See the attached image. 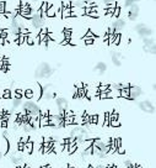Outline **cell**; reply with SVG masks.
I'll return each mask as SVG.
<instances>
[{
	"label": "cell",
	"mask_w": 156,
	"mask_h": 168,
	"mask_svg": "<svg viewBox=\"0 0 156 168\" xmlns=\"http://www.w3.org/2000/svg\"><path fill=\"white\" fill-rule=\"evenodd\" d=\"M25 42H26L27 45H30V46L34 45V40H33V37L31 36V32H30L28 35H25Z\"/></svg>",
	"instance_id": "obj_16"
},
{
	"label": "cell",
	"mask_w": 156,
	"mask_h": 168,
	"mask_svg": "<svg viewBox=\"0 0 156 168\" xmlns=\"http://www.w3.org/2000/svg\"><path fill=\"white\" fill-rule=\"evenodd\" d=\"M135 30L139 32V35L145 36V37H149V36L151 35V30H150L149 27H146L145 25H143V24L136 25V26H135Z\"/></svg>",
	"instance_id": "obj_5"
},
{
	"label": "cell",
	"mask_w": 156,
	"mask_h": 168,
	"mask_svg": "<svg viewBox=\"0 0 156 168\" xmlns=\"http://www.w3.org/2000/svg\"><path fill=\"white\" fill-rule=\"evenodd\" d=\"M63 35L65 37V40H70L71 39V30H64Z\"/></svg>",
	"instance_id": "obj_27"
},
{
	"label": "cell",
	"mask_w": 156,
	"mask_h": 168,
	"mask_svg": "<svg viewBox=\"0 0 156 168\" xmlns=\"http://www.w3.org/2000/svg\"><path fill=\"white\" fill-rule=\"evenodd\" d=\"M57 106L59 110H65L67 109V100L64 98H57Z\"/></svg>",
	"instance_id": "obj_9"
},
{
	"label": "cell",
	"mask_w": 156,
	"mask_h": 168,
	"mask_svg": "<svg viewBox=\"0 0 156 168\" xmlns=\"http://www.w3.org/2000/svg\"><path fill=\"white\" fill-rule=\"evenodd\" d=\"M24 152L26 153H32L33 152V142L30 140L25 143V147H24Z\"/></svg>",
	"instance_id": "obj_10"
},
{
	"label": "cell",
	"mask_w": 156,
	"mask_h": 168,
	"mask_svg": "<svg viewBox=\"0 0 156 168\" xmlns=\"http://www.w3.org/2000/svg\"><path fill=\"white\" fill-rule=\"evenodd\" d=\"M109 114H111V113H106V114H105V121H103L102 125L106 126V127L109 126Z\"/></svg>",
	"instance_id": "obj_25"
},
{
	"label": "cell",
	"mask_w": 156,
	"mask_h": 168,
	"mask_svg": "<svg viewBox=\"0 0 156 168\" xmlns=\"http://www.w3.org/2000/svg\"><path fill=\"white\" fill-rule=\"evenodd\" d=\"M21 104V99H14V108H17Z\"/></svg>",
	"instance_id": "obj_35"
},
{
	"label": "cell",
	"mask_w": 156,
	"mask_h": 168,
	"mask_svg": "<svg viewBox=\"0 0 156 168\" xmlns=\"http://www.w3.org/2000/svg\"><path fill=\"white\" fill-rule=\"evenodd\" d=\"M24 147H25V143H22L21 141L17 143V150L20 151V152H24Z\"/></svg>",
	"instance_id": "obj_33"
},
{
	"label": "cell",
	"mask_w": 156,
	"mask_h": 168,
	"mask_svg": "<svg viewBox=\"0 0 156 168\" xmlns=\"http://www.w3.org/2000/svg\"><path fill=\"white\" fill-rule=\"evenodd\" d=\"M143 90L139 88V87H135V85H130L129 87V100H134L138 97L141 95Z\"/></svg>",
	"instance_id": "obj_2"
},
{
	"label": "cell",
	"mask_w": 156,
	"mask_h": 168,
	"mask_svg": "<svg viewBox=\"0 0 156 168\" xmlns=\"http://www.w3.org/2000/svg\"><path fill=\"white\" fill-rule=\"evenodd\" d=\"M109 125L113 126V127H119L121 126V122H119V120H111L109 121Z\"/></svg>",
	"instance_id": "obj_29"
},
{
	"label": "cell",
	"mask_w": 156,
	"mask_h": 168,
	"mask_svg": "<svg viewBox=\"0 0 156 168\" xmlns=\"http://www.w3.org/2000/svg\"><path fill=\"white\" fill-rule=\"evenodd\" d=\"M86 88H80V89H76L75 94H74V99H84L86 95Z\"/></svg>",
	"instance_id": "obj_7"
},
{
	"label": "cell",
	"mask_w": 156,
	"mask_h": 168,
	"mask_svg": "<svg viewBox=\"0 0 156 168\" xmlns=\"http://www.w3.org/2000/svg\"><path fill=\"white\" fill-rule=\"evenodd\" d=\"M139 106H140V109H143L144 111H146V113H152V111H154V106L149 101H143V103H140Z\"/></svg>",
	"instance_id": "obj_8"
},
{
	"label": "cell",
	"mask_w": 156,
	"mask_h": 168,
	"mask_svg": "<svg viewBox=\"0 0 156 168\" xmlns=\"http://www.w3.org/2000/svg\"><path fill=\"white\" fill-rule=\"evenodd\" d=\"M75 87H76V89H80V88H85L84 83H81V82H80V83H76V85H75Z\"/></svg>",
	"instance_id": "obj_38"
},
{
	"label": "cell",
	"mask_w": 156,
	"mask_h": 168,
	"mask_svg": "<svg viewBox=\"0 0 156 168\" xmlns=\"http://www.w3.org/2000/svg\"><path fill=\"white\" fill-rule=\"evenodd\" d=\"M119 97L121 98H124V99H129V87L122 88L119 90Z\"/></svg>",
	"instance_id": "obj_11"
},
{
	"label": "cell",
	"mask_w": 156,
	"mask_h": 168,
	"mask_svg": "<svg viewBox=\"0 0 156 168\" xmlns=\"http://www.w3.org/2000/svg\"><path fill=\"white\" fill-rule=\"evenodd\" d=\"M97 120H99V115H96V114L91 115V124L92 125H96L97 124Z\"/></svg>",
	"instance_id": "obj_31"
},
{
	"label": "cell",
	"mask_w": 156,
	"mask_h": 168,
	"mask_svg": "<svg viewBox=\"0 0 156 168\" xmlns=\"http://www.w3.org/2000/svg\"><path fill=\"white\" fill-rule=\"evenodd\" d=\"M85 37H89V39H93V40H95L97 36H96V35H95V33H93L91 30H87V31H86V35H85Z\"/></svg>",
	"instance_id": "obj_26"
},
{
	"label": "cell",
	"mask_w": 156,
	"mask_h": 168,
	"mask_svg": "<svg viewBox=\"0 0 156 168\" xmlns=\"http://www.w3.org/2000/svg\"><path fill=\"white\" fill-rule=\"evenodd\" d=\"M55 15H57V12H55L54 6H53L52 4H48V9H47V12H46V16L53 17V16H55Z\"/></svg>",
	"instance_id": "obj_12"
},
{
	"label": "cell",
	"mask_w": 156,
	"mask_h": 168,
	"mask_svg": "<svg viewBox=\"0 0 156 168\" xmlns=\"http://www.w3.org/2000/svg\"><path fill=\"white\" fill-rule=\"evenodd\" d=\"M134 2H135V3H136V2H140V0H134Z\"/></svg>",
	"instance_id": "obj_42"
},
{
	"label": "cell",
	"mask_w": 156,
	"mask_h": 168,
	"mask_svg": "<svg viewBox=\"0 0 156 168\" xmlns=\"http://www.w3.org/2000/svg\"><path fill=\"white\" fill-rule=\"evenodd\" d=\"M24 97H26L27 99H33L34 98V90L33 89H26V90H24Z\"/></svg>",
	"instance_id": "obj_13"
},
{
	"label": "cell",
	"mask_w": 156,
	"mask_h": 168,
	"mask_svg": "<svg viewBox=\"0 0 156 168\" xmlns=\"http://www.w3.org/2000/svg\"><path fill=\"white\" fill-rule=\"evenodd\" d=\"M8 120H4V119H2L0 120V125H2V127H4V129H6L8 127Z\"/></svg>",
	"instance_id": "obj_34"
},
{
	"label": "cell",
	"mask_w": 156,
	"mask_h": 168,
	"mask_svg": "<svg viewBox=\"0 0 156 168\" xmlns=\"http://www.w3.org/2000/svg\"><path fill=\"white\" fill-rule=\"evenodd\" d=\"M96 70H100V72H105L106 70V64L103 62H100V63H97V66L95 67Z\"/></svg>",
	"instance_id": "obj_20"
},
{
	"label": "cell",
	"mask_w": 156,
	"mask_h": 168,
	"mask_svg": "<svg viewBox=\"0 0 156 168\" xmlns=\"http://www.w3.org/2000/svg\"><path fill=\"white\" fill-rule=\"evenodd\" d=\"M24 98V90L16 89L15 90V99H22Z\"/></svg>",
	"instance_id": "obj_19"
},
{
	"label": "cell",
	"mask_w": 156,
	"mask_h": 168,
	"mask_svg": "<svg viewBox=\"0 0 156 168\" xmlns=\"http://www.w3.org/2000/svg\"><path fill=\"white\" fill-rule=\"evenodd\" d=\"M54 72V69H50V67L47 63H42L38 69L36 70V76L37 77H41V78H48L52 76V73Z\"/></svg>",
	"instance_id": "obj_1"
},
{
	"label": "cell",
	"mask_w": 156,
	"mask_h": 168,
	"mask_svg": "<svg viewBox=\"0 0 156 168\" xmlns=\"http://www.w3.org/2000/svg\"><path fill=\"white\" fill-rule=\"evenodd\" d=\"M0 98H2V94H0Z\"/></svg>",
	"instance_id": "obj_44"
},
{
	"label": "cell",
	"mask_w": 156,
	"mask_h": 168,
	"mask_svg": "<svg viewBox=\"0 0 156 168\" xmlns=\"http://www.w3.org/2000/svg\"><path fill=\"white\" fill-rule=\"evenodd\" d=\"M144 45H145V46H144L145 52H151V53L155 52V42H154L152 39L145 37V39H144Z\"/></svg>",
	"instance_id": "obj_4"
},
{
	"label": "cell",
	"mask_w": 156,
	"mask_h": 168,
	"mask_svg": "<svg viewBox=\"0 0 156 168\" xmlns=\"http://www.w3.org/2000/svg\"><path fill=\"white\" fill-rule=\"evenodd\" d=\"M112 61H113V63H114V66H121V61H119V53H113V56H112Z\"/></svg>",
	"instance_id": "obj_15"
},
{
	"label": "cell",
	"mask_w": 156,
	"mask_h": 168,
	"mask_svg": "<svg viewBox=\"0 0 156 168\" xmlns=\"http://www.w3.org/2000/svg\"><path fill=\"white\" fill-rule=\"evenodd\" d=\"M84 143H85V147H90L93 143V139H87V140L84 141Z\"/></svg>",
	"instance_id": "obj_32"
},
{
	"label": "cell",
	"mask_w": 156,
	"mask_h": 168,
	"mask_svg": "<svg viewBox=\"0 0 156 168\" xmlns=\"http://www.w3.org/2000/svg\"><path fill=\"white\" fill-rule=\"evenodd\" d=\"M134 3H135L134 0H125V6H127V8H129V6H130V5H133Z\"/></svg>",
	"instance_id": "obj_37"
},
{
	"label": "cell",
	"mask_w": 156,
	"mask_h": 168,
	"mask_svg": "<svg viewBox=\"0 0 156 168\" xmlns=\"http://www.w3.org/2000/svg\"><path fill=\"white\" fill-rule=\"evenodd\" d=\"M6 10V3L5 2H0V14H4Z\"/></svg>",
	"instance_id": "obj_30"
},
{
	"label": "cell",
	"mask_w": 156,
	"mask_h": 168,
	"mask_svg": "<svg viewBox=\"0 0 156 168\" xmlns=\"http://www.w3.org/2000/svg\"><path fill=\"white\" fill-rule=\"evenodd\" d=\"M97 90H99L100 93H102V91H108V90H109V84H102V85H100L99 88H97Z\"/></svg>",
	"instance_id": "obj_22"
},
{
	"label": "cell",
	"mask_w": 156,
	"mask_h": 168,
	"mask_svg": "<svg viewBox=\"0 0 156 168\" xmlns=\"http://www.w3.org/2000/svg\"><path fill=\"white\" fill-rule=\"evenodd\" d=\"M77 148H79V145H77L76 142H74V143L69 145V148H68V152H69V155L75 153V152L77 151Z\"/></svg>",
	"instance_id": "obj_14"
},
{
	"label": "cell",
	"mask_w": 156,
	"mask_h": 168,
	"mask_svg": "<svg viewBox=\"0 0 156 168\" xmlns=\"http://www.w3.org/2000/svg\"><path fill=\"white\" fill-rule=\"evenodd\" d=\"M133 167H134V168H143L141 164H135V166H133Z\"/></svg>",
	"instance_id": "obj_41"
},
{
	"label": "cell",
	"mask_w": 156,
	"mask_h": 168,
	"mask_svg": "<svg viewBox=\"0 0 156 168\" xmlns=\"http://www.w3.org/2000/svg\"><path fill=\"white\" fill-rule=\"evenodd\" d=\"M11 97H12V94H11V90H9V89L4 90V93L2 94V98H4V99H11Z\"/></svg>",
	"instance_id": "obj_21"
},
{
	"label": "cell",
	"mask_w": 156,
	"mask_h": 168,
	"mask_svg": "<svg viewBox=\"0 0 156 168\" xmlns=\"http://www.w3.org/2000/svg\"><path fill=\"white\" fill-rule=\"evenodd\" d=\"M103 2H105L106 4H112V3L114 2V0H103Z\"/></svg>",
	"instance_id": "obj_40"
},
{
	"label": "cell",
	"mask_w": 156,
	"mask_h": 168,
	"mask_svg": "<svg viewBox=\"0 0 156 168\" xmlns=\"http://www.w3.org/2000/svg\"><path fill=\"white\" fill-rule=\"evenodd\" d=\"M83 40H84V43L86 46H90V45H93V39H89V37H83Z\"/></svg>",
	"instance_id": "obj_24"
},
{
	"label": "cell",
	"mask_w": 156,
	"mask_h": 168,
	"mask_svg": "<svg viewBox=\"0 0 156 168\" xmlns=\"http://www.w3.org/2000/svg\"><path fill=\"white\" fill-rule=\"evenodd\" d=\"M115 146H117V147L123 146V143H122V139H121V137H119V139H115Z\"/></svg>",
	"instance_id": "obj_36"
},
{
	"label": "cell",
	"mask_w": 156,
	"mask_h": 168,
	"mask_svg": "<svg viewBox=\"0 0 156 168\" xmlns=\"http://www.w3.org/2000/svg\"><path fill=\"white\" fill-rule=\"evenodd\" d=\"M16 168H21V167H20V166H17V167H16Z\"/></svg>",
	"instance_id": "obj_43"
},
{
	"label": "cell",
	"mask_w": 156,
	"mask_h": 168,
	"mask_svg": "<svg viewBox=\"0 0 156 168\" xmlns=\"http://www.w3.org/2000/svg\"><path fill=\"white\" fill-rule=\"evenodd\" d=\"M121 40H122V35H121V32H117V33H115V37H114V40H113V43H112V45H115V46H118V43L121 42Z\"/></svg>",
	"instance_id": "obj_18"
},
{
	"label": "cell",
	"mask_w": 156,
	"mask_h": 168,
	"mask_svg": "<svg viewBox=\"0 0 156 168\" xmlns=\"http://www.w3.org/2000/svg\"><path fill=\"white\" fill-rule=\"evenodd\" d=\"M115 153H118V155H125V150H124V147H123V146H119V147H117V150H115Z\"/></svg>",
	"instance_id": "obj_28"
},
{
	"label": "cell",
	"mask_w": 156,
	"mask_h": 168,
	"mask_svg": "<svg viewBox=\"0 0 156 168\" xmlns=\"http://www.w3.org/2000/svg\"><path fill=\"white\" fill-rule=\"evenodd\" d=\"M138 15H139V6L135 5V4L130 5L129 6V10H128V17H129V20L134 21L135 19L138 17Z\"/></svg>",
	"instance_id": "obj_3"
},
{
	"label": "cell",
	"mask_w": 156,
	"mask_h": 168,
	"mask_svg": "<svg viewBox=\"0 0 156 168\" xmlns=\"http://www.w3.org/2000/svg\"><path fill=\"white\" fill-rule=\"evenodd\" d=\"M121 11H122V9H121V6H119V4H117V6L114 8V11H113V15H112V16H114L115 19H119V15H121Z\"/></svg>",
	"instance_id": "obj_17"
},
{
	"label": "cell",
	"mask_w": 156,
	"mask_h": 168,
	"mask_svg": "<svg viewBox=\"0 0 156 168\" xmlns=\"http://www.w3.org/2000/svg\"><path fill=\"white\" fill-rule=\"evenodd\" d=\"M91 155H92V146L86 147L85 151H84V157H87V156H91Z\"/></svg>",
	"instance_id": "obj_23"
},
{
	"label": "cell",
	"mask_w": 156,
	"mask_h": 168,
	"mask_svg": "<svg viewBox=\"0 0 156 168\" xmlns=\"http://www.w3.org/2000/svg\"><path fill=\"white\" fill-rule=\"evenodd\" d=\"M62 46H67V45H70V40H64V41H62V43H60Z\"/></svg>",
	"instance_id": "obj_39"
},
{
	"label": "cell",
	"mask_w": 156,
	"mask_h": 168,
	"mask_svg": "<svg viewBox=\"0 0 156 168\" xmlns=\"http://www.w3.org/2000/svg\"><path fill=\"white\" fill-rule=\"evenodd\" d=\"M112 27L115 30V32H121V30L125 27V22L122 19H115V21L112 24Z\"/></svg>",
	"instance_id": "obj_6"
}]
</instances>
